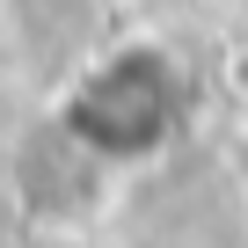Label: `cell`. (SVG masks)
<instances>
[{
    "label": "cell",
    "instance_id": "6da1fadb",
    "mask_svg": "<svg viewBox=\"0 0 248 248\" xmlns=\"http://www.w3.org/2000/svg\"><path fill=\"white\" fill-rule=\"evenodd\" d=\"M73 117H80V132H88L102 154H146V146H161L168 124H175L168 59H161V51H117L102 73H88Z\"/></svg>",
    "mask_w": 248,
    "mask_h": 248
}]
</instances>
